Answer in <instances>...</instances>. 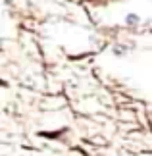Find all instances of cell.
<instances>
[{"label": "cell", "instance_id": "cell-1", "mask_svg": "<svg viewBox=\"0 0 152 156\" xmlns=\"http://www.w3.org/2000/svg\"><path fill=\"white\" fill-rule=\"evenodd\" d=\"M139 20H141V17H139L137 14H127V17H125V23H127V25H137V23H139Z\"/></svg>", "mask_w": 152, "mask_h": 156}]
</instances>
